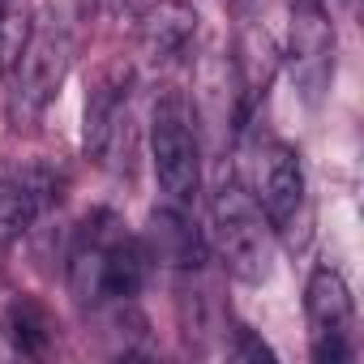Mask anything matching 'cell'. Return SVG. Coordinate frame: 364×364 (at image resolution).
<instances>
[{
	"label": "cell",
	"mask_w": 364,
	"mask_h": 364,
	"mask_svg": "<svg viewBox=\"0 0 364 364\" xmlns=\"http://www.w3.org/2000/svg\"><path fill=\"white\" fill-rule=\"evenodd\" d=\"M69 31L52 18H39V26L31 22V35L18 52V60L5 69L9 77V120L14 124H31L48 112V103L56 99L65 69H69Z\"/></svg>",
	"instance_id": "3"
},
{
	"label": "cell",
	"mask_w": 364,
	"mask_h": 364,
	"mask_svg": "<svg viewBox=\"0 0 364 364\" xmlns=\"http://www.w3.org/2000/svg\"><path fill=\"white\" fill-rule=\"evenodd\" d=\"M236 355H240V360H274V351H270L266 343H257L249 330H240V347H236Z\"/></svg>",
	"instance_id": "14"
},
{
	"label": "cell",
	"mask_w": 364,
	"mask_h": 364,
	"mask_svg": "<svg viewBox=\"0 0 364 364\" xmlns=\"http://www.w3.org/2000/svg\"><path fill=\"white\" fill-rule=\"evenodd\" d=\"M257 206L270 223V232H287L296 215L304 210V167L291 146H270L262 159V185H257Z\"/></svg>",
	"instance_id": "8"
},
{
	"label": "cell",
	"mask_w": 364,
	"mask_h": 364,
	"mask_svg": "<svg viewBox=\"0 0 364 364\" xmlns=\"http://www.w3.org/2000/svg\"><path fill=\"white\" fill-rule=\"evenodd\" d=\"M56 198V176L48 167H26L0 176V249L18 240Z\"/></svg>",
	"instance_id": "9"
},
{
	"label": "cell",
	"mask_w": 364,
	"mask_h": 364,
	"mask_svg": "<svg viewBox=\"0 0 364 364\" xmlns=\"http://www.w3.org/2000/svg\"><path fill=\"white\" fill-rule=\"evenodd\" d=\"M210 240L240 283H266L270 279V266H274L270 223H266L262 206L236 180H223L210 193Z\"/></svg>",
	"instance_id": "2"
},
{
	"label": "cell",
	"mask_w": 364,
	"mask_h": 364,
	"mask_svg": "<svg viewBox=\"0 0 364 364\" xmlns=\"http://www.w3.org/2000/svg\"><path fill=\"white\" fill-rule=\"evenodd\" d=\"M146 249L124 236L112 210H99L82 223L69 253V283L82 304H129L146 283Z\"/></svg>",
	"instance_id": "1"
},
{
	"label": "cell",
	"mask_w": 364,
	"mask_h": 364,
	"mask_svg": "<svg viewBox=\"0 0 364 364\" xmlns=\"http://www.w3.org/2000/svg\"><path fill=\"white\" fill-rule=\"evenodd\" d=\"M193 35H198V9L185 5V0H159V5H150L141 14V26H137L141 56L154 60V65L185 56Z\"/></svg>",
	"instance_id": "11"
},
{
	"label": "cell",
	"mask_w": 364,
	"mask_h": 364,
	"mask_svg": "<svg viewBox=\"0 0 364 364\" xmlns=\"http://www.w3.org/2000/svg\"><path fill=\"white\" fill-rule=\"evenodd\" d=\"M304 313H309V338L317 364H347L351 360V326H355V300L347 279L334 266H317L304 287Z\"/></svg>",
	"instance_id": "5"
},
{
	"label": "cell",
	"mask_w": 364,
	"mask_h": 364,
	"mask_svg": "<svg viewBox=\"0 0 364 364\" xmlns=\"http://www.w3.org/2000/svg\"><path fill=\"white\" fill-rule=\"evenodd\" d=\"M5 338L18 355H43L48 343H52V321L43 317L39 304L31 300H14L5 309Z\"/></svg>",
	"instance_id": "12"
},
{
	"label": "cell",
	"mask_w": 364,
	"mask_h": 364,
	"mask_svg": "<svg viewBox=\"0 0 364 364\" xmlns=\"http://www.w3.org/2000/svg\"><path fill=\"white\" fill-rule=\"evenodd\" d=\"M31 35V18L26 14H14V9H0V69H9L22 52Z\"/></svg>",
	"instance_id": "13"
},
{
	"label": "cell",
	"mask_w": 364,
	"mask_h": 364,
	"mask_svg": "<svg viewBox=\"0 0 364 364\" xmlns=\"http://www.w3.org/2000/svg\"><path fill=\"white\" fill-rule=\"evenodd\" d=\"M150 163L154 180L171 206H189L202 189V146L193 129V112L180 95L159 99L150 120Z\"/></svg>",
	"instance_id": "4"
},
{
	"label": "cell",
	"mask_w": 364,
	"mask_h": 364,
	"mask_svg": "<svg viewBox=\"0 0 364 364\" xmlns=\"http://www.w3.org/2000/svg\"><path fill=\"white\" fill-rule=\"evenodd\" d=\"M146 257L167 266V270H202L206 262V240L202 232L185 219V206H163L150 215V228H146Z\"/></svg>",
	"instance_id": "10"
},
{
	"label": "cell",
	"mask_w": 364,
	"mask_h": 364,
	"mask_svg": "<svg viewBox=\"0 0 364 364\" xmlns=\"http://www.w3.org/2000/svg\"><path fill=\"white\" fill-rule=\"evenodd\" d=\"M291 69L304 82V90L317 99L321 86L334 73V26L326 22V9L317 0H300L291 18Z\"/></svg>",
	"instance_id": "7"
},
{
	"label": "cell",
	"mask_w": 364,
	"mask_h": 364,
	"mask_svg": "<svg viewBox=\"0 0 364 364\" xmlns=\"http://www.w3.org/2000/svg\"><path fill=\"white\" fill-rule=\"evenodd\" d=\"M129 86H133V73L124 65H112V69H103V77L86 95V124H82L86 159L107 163V154L116 150V141L129 124Z\"/></svg>",
	"instance_id": "6"
}]
</instances>
